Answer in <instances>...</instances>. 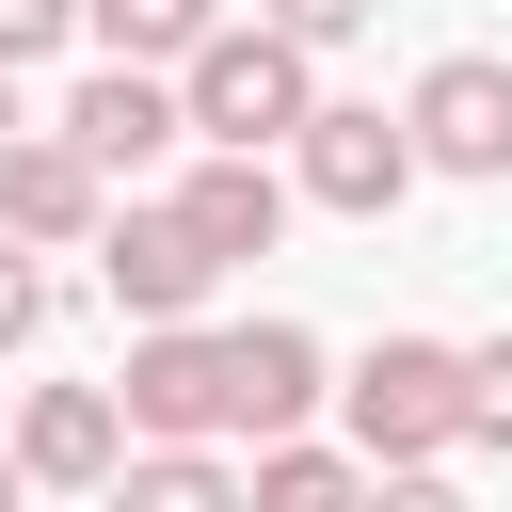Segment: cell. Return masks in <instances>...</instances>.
Listing matches in <instances>:
<instances>
[{
  "label": "cell",
  "mask_w": 512,
  "mask_h": 512,
  "mask_svg": "<svg viewBox=\"0 0 512 512\" xmlns=\"http://www.w3.org/2000/svg\"><path fill=\"white\" fill-rule=\"evenodd\" d=\"M128 464V416H112V384H32L16 400V480H64V496H96Z\"/></svg>",
  "instance_id": "obj_7"
},
{
  "label": "cell",
  "mask_w": 512,
  "mask_h": 512,
  "mask_svg": "<svg viewBox=\"0 0 512 512\" xmlns=\"http://www.w3.org/2000/svg\"><path fill=\"white\" fill-rule=\"evenodd\" d=\"M176 128H192V112H176V80H144V64H96V80L64 96V144H80L96 176H144Z\"/></svg>",
  "instance_id": "obj_8"
},
{
  "label": "cell",
  "mask_w": 512,
  "mask_h": 512,
  "mask_svg": "<svg viewBox=\"0 0 512 512\" xmlns=\"http://www.w3.org/2000/svg\"><path fill=\"white\" fill-rule=\"evenodd\" d=\"M368 512H464V496H448L432 464H384V480H368Z\"/></svg>",
  "instance_id": "obj_19"
},
{
  "label": "cell",
  "mask_w": 512,
  "mask_h": 512,
  "mask_svg": "<svg viewBox=\"0 0 512 512\" xmlns=\"http://www.w3.org/2000/svg\"><path fill=\"white\" fill-rule=\"evenodd\" d=\"M96 208L112 192H96V160L64 128H16L0 144V240H96Z\"/></svg>",
  "instance_id": "obj_10"
},
{
  "label": "cell",
  "mask_w": 512,
  "mask_h": 512,
  "mask_svg": "<svg viewBox=\"0 0 512 512\" xmlns=\"http://www.w3.org/2000/svg\"><path fill=\"white\" fill-rule=\"evenodd\" d=\"M256 32H288V48H336V32H368V0H256Z\"/></svg>",
  "instance_id": "obj_17"
},
{
  "label": "cell",
  "mask_w": 512,
  "mask_h": 512,
  "mask_svg": "<svg viewBox=\"0 0 512 512\" xmlns=\"http://www.w3.org/2000/svg\"><path fill=\"white\" fill-rule=\"evenodd\" d=\"M96 496H112V512H240V480H224L208 448H128Z\"/></svg>",
  "instance_id": "obj_13"
},
{
  "label": "cell",
  "mask_w": 512,
  "mask_h": 512,
  "mask_svg": "<svg viewBox=\"0 0 512 512\" xmlns=\"http://www.w3.org/2000/svg\"><path fill=\"white\" fill-rule=\"evenodd\" d=\"M112 416H128L144 448H192V432H224V336H192V320H144V352H128Z\"/></svg>",
  "instance_id": "obj_5"
},
{
  "label": "cell",
  "mask_w": 512,
  "mask_h": 512,
  "mask_svg": "<svg viewBox=\"0 0 512 512\" xmlns=\"http://www.w3.org/2000/svg\"><path fill=\"white\" fill-rule=\"evenodd\" d=\"M0 512H16V448H0Z\"/></svg>",
  "instance_id": "obj_20"
},
{
  "label": "cell",
  "mask_w": 512,
  "mask_h": 512,
  "mask_svg": "<svg viewBox=\"0 0 512 512\" xmlns=\"http://www.w3.org/2000/svg\"><path fill=\"white\" fill-rule=\"evenodd\" d=\"M64 32H80V0H0V80H16V64H48Z\"/></svg>",
  "instance_id": "obj_16"
},
{
  "label": "cell",
  "mask_w": 512,
  "mask_h": 512,
  "mask_svg": "<svg viewBox=\"0 0 512 512\" xmlns=\"http://www.w3.org/2000/svg\"><path fill=\"white\" fill-rule=\"evenodd\" d=\"M112 32V64H192V32H224V0H80Z\"/></svg>",
  "instance_id": "obj_14"
},
{
  "label": "cell",
  "mask_w": 512,
  "mask_h": 512,
  "mask_svg": "<svg viewBox=\"0 0 512 512\" xmlns=\"http://www.w3.org/2000/svg\"><path fill=\"white\" fill-rule=\"evenodd\" d=\"M240 512H368V464H336V448H256V480H240Z\"/></svg>",
  "instance_id": "obj_12"
},
{
  "label": "cell",
  "mask_w": 512,
  "mask_h": 512,
  "mask_svg": "<svg viewBox=\"0 0 512 512\" xmlns=\"http://www.w3.org/2000/svg\"><path fill=\"white\" fill-rule=\"evenodd\" d=\"M336 400H352V448H368V464H432V448L464 432V352H448V336H384Z\"/></svg>",
  "instance_id": "obj_2"
},
{
  "label": "cell",
  "mask_w": 512,
  "mask_h": 512,
  "mask_svg": "<svg viewBox=\"0 0 512 512\" xmlns=\"http://www.w3.org/2000/svg\"><path fill=\"white\" fill-rule=\"evenodd\" d=\"M176 112H192L208 144H240V160H256V144H288L320 96H304V48H288V32H192V64H176Z\"/></svg>",
  "instance_id": "obj_1"
},
{
  "label": "cell",
  "mask_w": 512,
  "mask_h": 512,
  "mask_svg": "<svg viewBox=\"0 0 512 512\" xmlns=\"http://www.w3.org/2000/svg\"><path fill=\"white\" fill-rule=\"evenodd\" d=\"M464 432H480V448H512V336H480V352H464Z\"/></svg>",
  "instance_id": "obj_15"
},
{
  "label": "cell",
  "mask_w": 512,
  "mask_h": 512,
  "mask_svg": "<svg viewBox=\"0 0 512 512\" xmlns=\"http://www.w3.org/2000/svg\"><path fill=\"white\" fill-rule=\"evenodd\" d=\"M0 144H16V80H0Z\"/></svg>",
  "instance_id": "obj_21"
},
{
  "label": "cell",
  "mask_w": 512,
  "mask_h": 512,
  "mask_svg": "<svg viewBox=\"0 0 512 512\" xmlns=\"http://www.w3.org/2000/svg\"><path fill=\"white\" fill-rule=\"evenodd\" d=\"M288 144H304V192H320V208H352V224L416 192V128H400V112H304Z\"/></svg>",
  "instance_id": "obj_6"
},
{
  "label": "cell",
  "mask_w": 512,
  "mask_h": 512,
  "mask_svg": "<svg viewBox=\"0 0 512 512\" xmlns=\"http://www.w3.org/2000/svg\"><path fill=\"white\" fill-rule=\"evenodd\" d=\"M16 336H48V272H32L16 240H0V352H16Z\"/></svg>",
  "instance_id": "obj_18"
},
{
  "label": "cell",
  "mask_w": 512,
  "mask_h": 512,
  "mask_svg": "<svg viewBox=\"0 0 512 512\" xmlns=\"http://www.w3.org/2000/svg\"><path fill=\"white\" fill-rule=\"evenodd\" d=\"M176 224H192V240L240 272V256H272V224H288V176H272V160H240V144H208V160H192V192H176Z\"/></svg>",
  "instance_id": "obj_11"
},
{
  "label": "cell",
  "mask_w": 512,
  "mask_h": 512,
  "mask_svg": "<svg viewBox=\"0 0 512 512\" xmlns=\"http://www.w3.org/2000/svg\"><path fill=\"white\" fill-rule=\"evenodd\" d=\"M96 288H112L128 320H192V304L224 288V256H208L176 208H96Z\"/></svg>",
  "instance_id": "obj_4"
},
{
  "label": "cell",
  "mask_w": 512,
  "mask_h": 512,
  "mask_svg": "<svg viewBox=\"0 0 512 512\" xmlns=\"http://www.w3.org/2000/svg\"><path fill=\"white\" fill-rule=\"evenodd\" d=\"M400 128H416V176H512V64L496 48H448L400 96Z\"/></svg>",
  "instance_id": "obj_3"
},
{
  "label": "cell",
  "mask_w": 512,
  "mask_h": 512,
  "mask_svg": "<svg viewBox=\"0 0 512 512\" xmlns=\"http://www.w3.org/2000/svg\"><path fill=\"white\" fill-rule=\"evenodd\" d=\"M304 400H320V336L304 320H240L224 336V432H304Z\"/></svg>",
  "instance_id": "obj_9"
}]
</instances>
